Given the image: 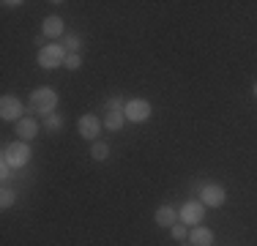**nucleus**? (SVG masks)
I'll return each mask as SVG.
<instances>
[{"mask_svg": "<svg viewBox=\"0 0 257 246\" xmlns=\"http://www.w3.org/2000/svg\"><path fill=\"white\" fill-rule=\"evenodd\" d=\"M99 132H101V120L96 118V115H85V118L79 120V134H82L85 140L99 137Z\"/></svg>", "mask_w": 257, "mask_h": 246, "instance_id": "obj_8", "label": "nucleus"}, {"mask_svg": "<svg viewBox=\"0 0 257 246\" xmlns=\"http://www.w3.org/2000/svg\"><path fill=\"white\" fill-rule=\"evenodd\" d=\"M55 104H58V93H55L52 88H36L33 93H30V107H33V112L50 115L55 109Z\"/></svg>", "mask_w": 257, "mask_h": 246, "instance_id": "obj_2", "label": "nucleus"}, {"mask_svg": "<svg viewBox=\"0 0 257 246\" xmlns=\"http://www.w3.org/2000/svg\"><path fill=\"white\" fill-rule=\"evenodd\" d=\"M28 159H30V148H28L25 140H20V143H11V145L3 148V162L9 164V167H14V170L25 167Z\"/></svg>", "mask_w": 257, "mask_h": 246, "instance_id": "obj_1", "label": "nucleus"}, {"mask_svg": "<svg viewBox=\"0 0 257 246\" xmlns=\"http://www.w3.org/2000/svg\"><path fill=\"white\" fill-rule=\"evenodd\" d=\"M123 123H126V112H107V115H104V126H107L109 132L123 129Z\"/></svg>", "mask_w": 257, "mask_h": 246, "instance_id": "obj_13", "label": "nucleus"}, {"mask_svg": "<svg viewBox=\"0 0 257 246\" xmlns=\"http://www.w3.org/2000/svg\"><path fill=\"white\" fill-rule=\"evenodd\" d=\"M60 33H63V20H60V17H47L44 20V36L58 39Z\"/></svg>", "mask_w": 257, "mask_h": 246, "instance_id": "obj_11", "label": "nucleus"}, {"mask_svg": "<svg viewBox=\"0 0 257 246\" xmlns=\"http://www.w3.org/2000/svg\"><path fill=\"white\" fill-rule=\"evenodd\" d=\"M44 126L50 129V132H55V129H60V126H63V118H60V115H47Z\"/></svg>", "mask_w": 257, "mask_h": 246, "instance_id": "obj_18", "label": "nucleus"}, {"mask_svg": "<svg viewBox=\"0 0 257 246\" xmlns=\"http://www.w3.org/2000/svg\"><path fill=\"white\" fill-rule=\"evenodd\" d=\"M254 93H257V82H254Z\"/></svg>", "mask_w": 257, "mask_h": 246, "instance_id": "obj_22", "label": "nucleus"}, {"mask_svg": "<svg viewBox=\"0 0 257 246\" xmlns=\"http://www.w3.org/2000/svg\"><path fill=\"white\" fill-rule=\"evenodd\" d=\"M63 60H66V49L58 47V44H50L39 52V63L44 66V69H55V66H60Z\"/></svg>", "mask_w": 257, "mask_h": 246, "instance_id": "obj_3", "label": "nucleus"}, {"mask_svg": "<svg viewBox=\"0 0 257 246\" xmlns=\"http://www.w3.org/2000/svg\"><path fill=\"white\" fill-rule=\"evenodd\" d=\"M63 49H71V52H77V49H79V39H77V36H66Z\"/></svg>", "mask_w": 257, "mask_h": 246, "instance_id": "obj_19", "label": "nucleus"}, {"mask_svg": "<svg viewBox=\"0 0 257 246\" xmlns=\"http://www.w3.org/2000/svg\"><path fill=\"white\" fill-rule=\"evenodd\" d=\"M36 134H39V126H36V120L33 118H22V120H17V137H22L28 143V140H33Z\"/></svg>", "mask_w": 257, "mask_h": 246, "instance_id": "obj_9", "label": "nucleus"}, {"mask_svg": "<svg viewBox=\"0 0 257 246\" xmlns=\"http://www.w3.org/2000/svg\"><path fill=\"white\" fill-rule=\"evenodd\" d=\"M9 170H11V167H9V164H6V162L0 164V175H3V181H6V178H9Z\"/></svg>", "mask_w": 257, "mask_h": 246, "instance_id": "obj_21", "label": "nucleus"}, {"mask_svg": "<svg viewBox=\"0 0 257 246\" xmlns=\"http://www.w3.org/2000/svg\"><path fill=\"white\" fill-rule=\"evenodd\" d=\"M22 104L20 98L14 96H3V101H0V118L3 120H22Z\"/></svg>", "mask_w": 257, "mask_h": 246, "instance_id": "obj_6", "label": "nucleus"}, {"mask_svg": "<svg viewBox=\"0 0 257 246\" xmlns=\"http://www.w3.org/2000/svg\"><path fill=\"white\" fill-rule=\"evenodd\" d=\"M107 109L109 112H126V101L120 96H112V98H107Z\"/></svg>", "mask_w": 257, "mask_h": 246, "instance_id": "obj_14", "label": "nucleus"}, {"mask_svg": "<svg viewBox=\"0 0 257 246\" xmlns=\"http://www.w3.org/2000/svg\"><path fill=\"white\" fill-rule=\"evenodd\" d=\"M186 235H189V232H186V227H183V224H173V238H175V241H183Z\"/></svg>", "mask_w": 257, "mask_h": 246, "instance_id": "obj_20", "label": "nucleus"}, {"mask_svg": "<svg viewBox=\"0 0 257 246\" xmlns=\"http://www.w3.org/2000/svg\"><path fill=\"white\" fill-rule=\"evenodd\" d=\"M0 205H3V208H11V205H14V192H11L9 186H3V194H0Z\"/></svg>", "mask_w": 257, "mask_h": 246, "instance_id": "obj_17", "label": "nucleus"}, {"mask_svg": "<svg viewBox=\"0 0 257 246\" xmlns=\"http://www.w3.org/2000/svg\"><path fill=\"white\" fill-rule=\"evenodd\" d=\"M90 156H93L96 162H104V159L109 156V148L104 145V143H96V145H93V151H90Z\"/></svg>", "mask_w": 257, "mask_h": 246, "instance_id": "obj_15", "label": "nucleus"}, {"mask_svg": "<svg viewBox=\"0 0 257 246\" xmlns=\"http://www.w3.org/2000/svg\"><path fill=\"white\" fill-rule=\"evenodd\" d=\"M200 197H203V205L219 208V205H224V197H227V192H224L222 186H216V183H208V186L200 189Z\"/></svg>", "mask_w": 257, "mask_h": 246, "instance_id": "obj_5", "label": "nucleus"}, {"mask_svg": "<svg viewBox=\"0 0 257 246\" xmlns=\"http://www.w3.org/2000/svg\"><path fill=\"white\" fill-rule=\"evenodd\" d=\"M151 118V104L143 101V98H134V101L126 104V120L132 123H143Z\"/></svg>", "mask_w": 257, "mask_h": 246, "instance_id": "obj_4", "label": "nucleus"}, {"mask_svg": "<svg viewBox=\"0 0 257 246\" xmlns=\"http://www.w3.org/2000/svg\"><path fill=\"white\" fill-rule=\"evenodd\" d=\"M189 241H192V246H211L213 232L208 230V227H194V230L189 232Z\"/></svg>", "mask_w": 257, "mask_h": 246, "instance_id": "obj_10", "label": "nucleus"}, {"mask_svg": "<svg viewBox=\"0 0 257 246\" xmlns=\"http://www.w3.org/2000/svg\"><path fill=\"white\" fill-rule=\"evenodd\" d=\"M156 224L159 227H173L175 224V211H173V208H170V205L159 208V211H156Z\"/></svg>", "mask_w": 257, "mask_h": 246, "instance_id": "obj_12", "label": "nucleus"}, {"mask_svg": "<svg viewBox=\"0 0 257 246\" xmlns=\"http://www.w3.org/2000/svg\"><path fill=\"white\" fill-rule=\"evenodd\" d=\"M205 216V205L203 202H186V205L181 208V219L186 221V224H200Z\"/></svg>", "mask_w": 257, "mask_h": 246, "instance_id": "obj_7", "label": "nucleus"}, {"mask_svg": "<svg viewBox=\"0 0 257 246\" xmlns=\"http://www.w3.org/2000/svg\"><path fill=\"white\" fill-rule=\"evenodd\" d=\"M63 66H66V69H79V66H82V58H79L77 52H69V55H66V60H63Z\"/></svg>", "mask_w": 257, "mask_h": 246, "instance_id": "obj_16", "label": "nucleus"}]
</instances>
